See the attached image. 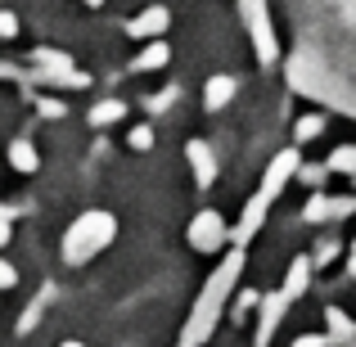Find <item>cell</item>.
Returning <instances> with one entry per match:
<instances>
[{
	"label": "cell",
	"mask_w": 356,
	"mask_h": 347,
	"mask_svg": "<svg viewBox=\"0 0 356 347\" xmlns=\"http://www.w3.org/2000/svg\"><path fill=\"white\" fill-rule=\"evenodd\" d=\"M226 221H221V212H199V217L190 221V243L199 252H217L221 243H226Z\"/></svg>",
	"instance_id": "obj_3"
},
{
	"label": "cell",
	"mask_w": 356,
	"mask_h": 347,
	"mask_svg": "<svg viewBox=\"0 0 356 347\" xmlns=\"http://www.w3.org/2000/svg\"><path fill=\"white\" fill-rule=\"evenodd\" d=\"M118 234V221L108 217V212H86V217L72 221L68 239H63V257L68 261H90L99 248H108Z\"/></svg>",
	"instance_id": "obj_2"
},
{
	"label": "cell",
	"mask_w": 356,
	"mask_h": 347,
	"mask_svg": "<svg viewBox=\"0 0 356 347\" xmlns=\"http://www.w3.org/2000/svg\"><path fill=\"white\" fill-rule=\"evenodd\" d=\"M293 172H298V154H293V149H284V154H280L275 163L266 167V181H261L257 199H261V203H266V208H270V199H275V194L284 190V181H289V176H293Z\"/></svg>",
	"instance_id": "obj_5"
},
{
	"label": "cell",
	"mask_w": 356,
	"mask_h": 347,
	"mask_svg": "<svg viewBox=\"0 0 356 347\" xmlns=\"http://www.w3.org/2000/svg\"><path fill=\"white\" fill-rule=\"evenodd\" d=\"M14 284H18V271L9 266L5 257H0V289H14Z\"/></svg>",
	"instance_id": "obj_17"
},
{
	"label": "cell",
	"mask_w": 356,
	"mask_h": 347,
	"mask_svg": "<svg viewBox=\"0 0 356 347\" xmlns=\"http://www.w3.org/2000/svg\"><path fill=\"white\" fill-rule=\"evenodd\" d=\"M284 307H289V298H284V293H270V298H261L257 347H270V334H275V325H280V316H284Z\"/></svg>",
	"instance_id": "obj_6"
},
{
	"label": "cell",
	"mask_w": 356,
	"mask_h": 347,
	"mask_svg": "<svg viewBox=\"0 0 356 347\" xmlns=\"http://www.w3.org/2000/svg\"><path fill=\"white\" fill-rule=\"evenodd\" d=\"M230 95H235V81H230V77H212L208 81V108L230 104Z\"/></svg>",
	"instance_id": "obj_13"
},
{
	"label": "cell",
	"mask_w": 356,
	"mask_h": 347,
	"mask_svg": "<svg viewBox=\"0 0 356 347\" xmlns=\"http://www.w3.org/2000/svg\"><path fill=\"white\" fill-rule=\"evenodd\" d=\"M325 321H330V343H339V347H352V334H356V325H352L348 316L339 312V307H330V316H325Z\"/></svg>",
	"instance_id": "obj_10"
},
{
	"label": "cell",
	"mask_w": 356,
	"mask_h": 347,
	"mask_svg": "<svg viewBox=\"0 0 356 347\" xmlns=\"http://www.w3.org/2000/svg\"><path fill=\"white\" fill-rule=\"evenodd\" d=\"M321 131H325V118H302V122H298V131H293V136L298 140H316V136H321Z\"/></svg>",
	"instance_id": "obj_15"
},
{
	"label": "cell",
	"mask_w": 356,
	"mask_h": 347,
	"mask_svg": "<svg viewBox=\"0 0 356 347\" xmlns=\"http://www.w3.org/2000/svg\"><path fill=\"white\" fill-rule=\"evenodd\" d=\"M163 63H167V45H154V50H145L136 59V68H163Z\"/></svg>",
	"instance_id": "obj_16"
},
{
	"label": "cell",
	"mask_w": 356,
	"mask_h": 347,
	"mask_svg": "<svg viewBox=\"0 0 356 347\" xmlns=\"http://www.w3.org/2000/svg\"><path fill=\"white\" fill-rule=\"evenodd\" d=\"M352 275H356V252H352Z\"/></svg>",
	"instance_id": "obj_21"
},
{
	"label": "cell",
	"mask_w": 356,
	"mask_h": 347,
	"mask_svg": "<svg viewBox=\"0 0 356 347\" xmlns=\"http://www.w3.org/2000/svg\"><path fill=\"white\" fill-rule=\"evenodd\" d=\"M325 343H330V339H321V334H302L293 347H325Z\"/></svg>",
	"instance_id": "obj_19"
},
{
	"label": "cell",
	"mask_w": 356,
	"mask_h": 347,
	"mask_svg": "<svg viewBox=\"0 0 356 347\" xmlns=\"http://www.w3.org/2000/svg\"><path fill=\"white\" fill-rule=\"evenodd\" d=\"M243 9H248V27H252V41H257V59L270 63L275 59V32L266 23V5L261 0H243Z\"/></svg>",
	"instance_id": "obj_4"
},
{
	"label": "cell",
	"mask_w": 356,
	"mask_h": 347,
	"mask_svg": "<svg viewBox=\"0 0 356 347\" xmlns=\"http://www.w3.org/2000/svg\"><path fill=\"white\" fill-rule=\"evenodd\" d=\"M122 99H104V104H95L90 108V127H108V122H122Z\"/></svg>",
	"instance_id": "obj_12"
},
{
	"label": "cell",
	"mask_w": 356,
	"mask_h": 347,
	"mask_svg": "<svg viewBox=\"0 0 356 347\" xmlns=\"http://www.w3.org/2000/svg\"><path fill=\"white\" fill-rule=\"evenodd\" d=\"M131 145H136V149H149V145H154V131H149V127H136V131H131Z\"/></svg>",
	"instance_id": "obj_18"
},
{
	"label": "cell",
	"mask_w": 356,
	"mask_h": 347,
	"mask_svg": "<svg viewBox=\"0 0 356 347\" xmlns=\"http://www.w3.org/2000/svg\"><path fill=\"white\" fill-rule=\"evenodd\" d=\"M352 208H356L352 199H325L321 194V199L307 203V221H330V217H343V212H352Z\"/></svg>",
	"instance_id": "obj_8"
},
{
	"label": "cell",
	"mask_w": 356,
	"mask_h": 347,
	"mask_svg": "<svg viewBox=\"0 0 356 347\" xmlns=\"http://www.w3.org/2000/svg\"><path fill=\"white\" fill-rule=\"evenodd\" d=\"M9 163H14L18 172H32V167L41 163V158H36V149L27 145V140H14V145H9Z\"/></svg>",
	"instance_id": "obj_11"
},
{
	"label": "cell",
	"mask_w": 356,
	"mask_h": 347,
	"mask_svg": "<svg viewBox=\"0 0 356 347\" xmlns=\"http://www.w3.org/2000/svg\"><path fill=\"white\" fill-rule=\"evenodd\" d=\"M59 347H86V343H77V339H68V343H59Z\"/></svg>",
	"instance_id": "obj_20"
},
{
	"label": "cell",
	"mask_w": 356,
	"mask_h": 347,
	"mask_svg": "<svg viewBox=\"0 0 356 347\" xmlns=\"http://www.w3.org/2000/svg\"><path fill=\"white\" fill-rule=\"evenodd\" d=\"M239 271H243V252L235 248L226 261H221V271L208 280V289L199 293V302H194V312H190V321H185V347H199V343H208V334H212V325H217V316H221V307H226V298H230V289H235V280H239Z\"/></svg>",
	"instance_id": "obj_1"
},
{
	"label": "cell",
	"mask_w": 356,
	"mask_h": 347,
	"mask_svg": "<svg viewBox=\"0 0 356 347\" xmlns=\"http://www.w3.org/2000/svg\"><path fill=\"white\" fill-rule=\"evenodd\" d=\"M185 154H190V163H194V181H199V185H212V181H217V158H212V149L203 145V140H190V149H185Z\"/></svg>",
	"instance_id": "obj_7"
},
{
	"label": "cell",
	"mask_w": 356,
	"mask_h": 347,
	"mask_svg": "<svg viewBox=\"0 0 356 347\" xmlns=\"http://www.w3.org/2000/svg\"><path fill=\"white\" fill-rule=\"evenodd\" d=\"M330 172H356V145H343L330 154Z\"/></svg>",
	"instance_id": "obj_14"
},
{
	"label": "cell",
	"mask_w": 356,
	"mask_h": 347,
	"mask_svg": "<svg viewBox=\"0 0 356 347\" xmlns=\"http://www.w3.org/2000/svg\"><path fill=\"white\" fill-rule=\"evenodd\" d=\"M181 347H185V343H181Z\"/></svg>",
	"instance_id": "obj_22"
},
{
	"label": "cell",
	"mask_w": 356,
	"mask_h": 347,
	"mask_svg": "<svg viewBox=\"0 0 356 347\" xmlns=\"http://www.w3.org/2000/svg\"><path fill=\"white\" fill-rule=\"evenodd\" d=\"M307 280H312V261H307V257H298L293 266H289V280H284V289H280V293H284L289 302H293V298L307 289Z\"/></svg>",
	"instance_id": "obj_9"
}]
</instances>
